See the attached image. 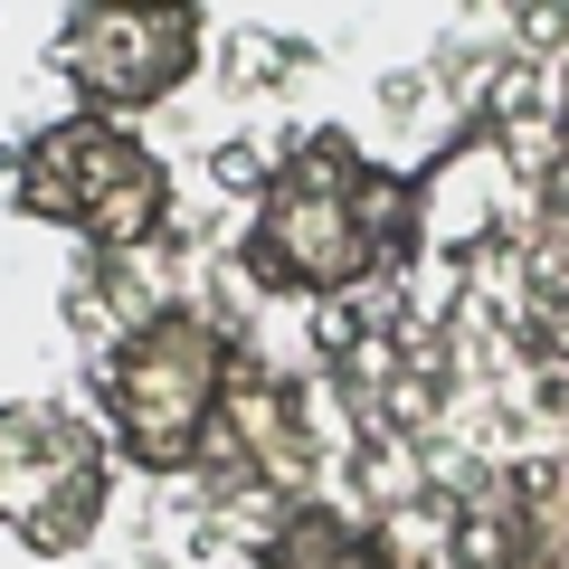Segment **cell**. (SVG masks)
<instances>
[{
	"instance_id": "1",
	"label": "cell",
	"mask_w": 569,
	"mask_h": 569,
	"mask_svg": "<svg viewBox=\"0 0 569 569\" xmlns=\"http://www.w3.org/2000/svg\"><path fill=\"white\" fill-rule=\"evenodd\" d=\"M399 247V200H389L370 171H351L342 152L323 162H295L266 181V209H257V276H284V284H351Z\"/></svg>"
},
{
	"instance_id": "2",
	"label": "cell",
	"mask_w": 569,
	"mask_h": 569,
	"mask_svg": "<svg viewBox=\"0 0 569 569\" xmlns=\"http://www.w3.org/2000/svg\"><path fill=\"white\" fill-rule=\"evenodd\" d=\"M20 200L67 219V228H86L96 247H133L142 228L162 219V162L142 142H123L114 123H58V133L29 142Z\"/></svg>"
},
{
	"instance_id": "3",
	"label": "cell",
	"mask_w": 569,
	"mask_h": 569,
	"mask_svg": "<svg viewBox=\"0 0 569 569\" xmlns=\"http://www.w3.org/2000/svg\"><path fill=\"white\" fill-rule=\"evenodd\" d=\"M219 323L200 313H162V323H142L114 361V418H123V447L142 466H190L200 447L209 408H219Z\"/></svg>"
},
{
	"instance_id": "4",
	"label": "cell",
	"mask_w": 569,
	"mask_h": 569,
	"mask_svg": "<svg viewBox=\"0 0 569 569\" xmlns=\"http://www.w3.org/2000/svg\"><path fill=\"white\" fill-rule=\"evenodd\" d=\"M104 512V447L67 408H0V522L29 550H77Z\"/></svg>"
},
{
	"instance_id": "5",
	"label": "cell",
	"mask_w": 569,
	"mask_h": 569,
	"mask_svg": "<svg viewBox=\"0 0 569 569\" xmlns=\"http://www.w3.org/2000/svg\"><path fill=\"white\" fill-rule=\"evenodd\" d=\"M86 96L104 104H152L200 67V10H77L58 48Z\"/></svg>"
},
{
	"instance_id": "6",
	"label": "cell",
	"mask_w": 569,
	"mask_h": 569,
	"mask_svg": "<svg viewBox=\"0 0 569 569\" xmlns=\"http://www.w3.org/2000/svg\"><path fill=\"white\" fill-rule=\"evenodd\" d=\"M266 569H380V560H370V550L351 541L332 512H305V522L284 531L276 550H266Z\"/></svg>"
}]
</instances>
